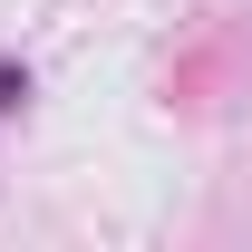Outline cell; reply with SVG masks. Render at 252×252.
<instances>
[{"mask_svg": "<svg viewBox=\"0 0 252 252\" xmlns=\"http://www.w3.org/2000/svg\"><path fill=\"white\" fill-rule=\"evenodd\" d=\"M20 97H30V68H20V59H0V117H10Z\"/></svg>", "mask_w": 252, "mask_h": 252, "instance_id": "cell-1", "label": "cell"}]
</instances>
